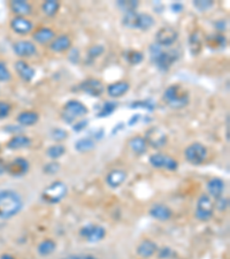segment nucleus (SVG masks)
<instances>
[{
    "label": "nucleus",
    "mask_w": 230,
    "mask_h": 259,
    "mask_svg": "<svg viewBox=\"0 0 230 259\" xmlns=\"http://www.w3.org/2000/svg\"><path fill=\"white\" fill-rule=\"evenodd\" d=\"M141 116H139V114H136V116H134V117H132L131 118V119H130V121H129V126H132V124H136V123H137L138 122V119H141Z\"/></svg>",
    "instance_id": "obj_54"
},
{
    "label": "nucleus",
    "mask_w": 230,
    "mask_h": 259,
    "mask_svg": "<svg viewBox=\"0 0 230 259\" xmlns=\"http://www.w3.org/2000/svg\"><path fill=\"white\" fill-rule=\"evenodd\" d=\"M0 259H15V258L13 257V256H11V255L6 254V255H2L1 257H0Z\"/></svg>",
    "instance_id": "obj_55"
},
{
    "label": "nucleus",
    "mask_w": 230,
    "mask_h": 259,
    "mask_svg": "<svg viewBox=\"0 0 230 259\" xmlns=\"http://www.w3.org/2000/svg\"><path fill=\"white\" fill-rule=\"evenodd\" d=\"M179 38V32L174 28L164 27L159 29L155 34V44H158L161 47H171Z\"/></svg>",
    "instance_id": "obj_12"
},
{
    "label": "nucleus",
    "mask_w": 230,
    "mask_h": 259,
    "mask_svg": "<svg viewBox=\"0 0 230 259\" xmlns=\"http://www.w3.org/2000/svg\"><path fill=\"white\" fill-rule=\"evenodd\" d=\"M104 51H105V48H104L103 45H93L89 48V51H87V59H90V60H95L96 58L100 57L104 53Z\"/></svg>",
    "instance_id": "obj_41"
},
{
    "label": "nucleus",
    "mask_w": 230,
    "mask_h": 259,
    "mask_svg": "<svg viewBox=\"0 0 230 259\" xmlns=\"http://www.w3.org/2000/svg\"><path fill=\"white\" fill-rule=\"evenodd\" d=\"M6 165H7V163L4 159L0 158V175L6 173Z\"/></svg>",
    "instance_id": "obj_53"
},
{
    "label": "nucleus",
    "mask_w": 230,
    "mask_h": 259,
    "mask_svg": "<svg viewBox=\"0 0 230 259\" xmlns=\"http://www.w3.org/2000/svg\"><path fill=\"white\" fill-rule=\"evenodd\" d=\"M68 192L67 186L63 181H54L46 187L42 192V201L46 204H58L66 197Z\"/></svg>",
    "instance_id": "obj_5"
},
{
    "label": "nucleus",
    "mask_w": 230,
    "mask_h": 259,
    "mask_svg": "<svg viewBox=\"0 0 230 259\" xmlns=\"http://www.w3.org/2000/svg\"><path fill=\"white\" fill-rule=\"evenodd\" d=\"M214 214V203L207 193H203L197 201L194 215L200 221H209Z\"/></svg>",
    "instance_id": "obj_6"
},
{
    "label": "nucleus",
    "mask_w": 230,
    "mask_h": 259,
    "mask_svg": "<svg viewBox=\"0 0 230 259\" xmlns=\"http://www.w3.org/2000/svg\"><path fill=\"white\" fill-rule=\"evenodd\" d=\"M148 163L151 164L152 167L158 169H167L170 170V172H174V170L179 168V163H177L176 159L161 152L153 153L148 159Z\"/></svg>",
    "instance_id": "obj_8"
},
{
    "label": "nucleus",
    "mask_w": 230,
    "mask_h": 259,
    "mask_svg": "<svg viewBox=\"0 0 230 259\" xmlns=\"http://www.w3.org/2000/svg\"><path fill=\"white\" fill-rule=\"evenodd\" d=\"M155 24V20L152 15L147 13H138L137 21H136V29L146 31Z\"/></svg>",
    "instance_id": "obj_28"
},
{
    "label": "nucleus",
    "mask_w": 230,
    "mask_h": 259,
    "mask_svg": "<svg viewBox=\"0 0 230 259\" xmlns=\"http://www.w3.org/2000/svg\"><path fill=\"white\" fill-rule=\"evenodd\" d=\"M56 37V32L53 29L48 27H43L37 29L36 31L32 34V39L38 44H46V43H51Z\"/></svg>",
    "instance_id": "obj_22"
},
{
    "label": "nucleus",
    "mask_w": 230,
    "mask_h": 259,
    "mask_svg": "<svg viewBox=\"0 0 230 259\" xmlns=\"http://www.w3.org/2000/svg\"><path fill=\"white\" fill-rule=\"evenodd\" d=\"M225 189L226 183L220 178H213L207 182V191H209V197H213L215 199L222 197Z\"/></svg>",
    "instance_id": "obj_18"
},
{
    "label": "nucleus",
    "mask_w": 230,
    "mask_h": 259,
    "mask_svg": "<svg viewBox=\"0 0 230 259\" xmlns=\"http://www.w3.org/2000/svg\"><path fill=\"white\" fill-rule=\"evenodd\" d=\"M60 164L56 162V160H53V162L48 163L46 164V165L44 166V173L45 174H56V173H58L60 170Z\"/></svg>",
    "instance_id": "obj_44"
},
{
    "label": "nucleus",
    "mask_w": 230,
    "mask_h": 259,
    "mask_svg": "<svg viewBox=\"0 0 230 259\" xmlns=\"http://www.w3.org/2000/svg\"><path fill=\"white\" fill-rule=\"evenodd\" d=\"M40 120V114L35 111H24L16 117V121L22 127H30L36 124Z\"/></svg>",
    "instance_id": "obj_25"
},
{
    "label": "nucleus",
    "mask_w": 230,
    "mask_h": 259,
    "mask_svg": "<svg viewBox=\"0 0 230 259\" xmlns=\"http://www.w3.org/2000/svg\"><path fill=\"white\" fill-rule=\"evenodd\" d=\"M150 215L154 219H157V220L167 221L169 220L171 215H173V211H171L167 205L157 203V204H154L150 209Z\"/></svg>",
    "instance_id": "obj_19"
},
{
    "label": "nucleus",
    "mask_w": 230,
    "mask_h": 259,
    "mask_svg": "<svg viewBox=\"0 0 230 259\" xmlns=\"http://www.w3.org/2000/svg\"><path fill=\"white\" fill-rule=\"evenodd\" d=\"M123 58H125L128 64H130L131 66H136V65H139L144 60V54L139 51L129 50L123 53Z\"/></svg>",
    "instance_id": "obj_33"
},
{
    "label": "nucleus",
    "mask_w": 230,
    "mask_h": 259,
    "mask_svg": "<svg viewBox=\"0 0 230 259\" xmlns=\"http://www.w3.org/2000/svg\"><path fill=\"white\" fill-rule=\"evenodd\" d=\"M184 157H186L187 162L191 164V165H202L207 158L206 146L198 142L190 144L189 146H187L186 151H184Z\"/></svg>",
    "instance_id": "obj_7"
},
{
    "label": "nucleus",
    "mask_w": 230,
    "mask_h": 259,
    "mask_svg": "<svg viewBox=\"0 0 230 259\" xmlns=\"http://www.w3.org/2000/svg\"><path fill=\"white\" fill-rule=\"evenodd\" d=\"M129 147L136 155L142 156L144 153H146L148 145L143 136H135L129 141Z\"/></svg>",
    "instance_id": "obj_27"
},
{
    "label": "nucleus",
    "mask_w": 230,
    "mask_h": 259,
    "mask_svg": "<svg viewBox=\"0 0 230 259\" xmlns=\"http://www.w3.org/2000/svg\"><path fill=\"white\" fill-rule=\"evenodd\" d=\"M15 71L22 80L25 82H30L34 80L36 71L34 68L30 67V65L27 64L24 60H18L15 62Z\"/></svg>",
    "instance_id": "obj_20"
},
{
    "label": "nucleus",
    "mask_w": 230,
    "mask_h": 259,
    "mask_svg": "<svg viewBox=\"0 0 230 259\" xmlns=\"http://www.w3.org/2000/svg\"><path fill=\"white\" fill-rule=\"evenodd\" d=\"M164 101L171 109H183L190 103V94L183 85L173 84L164 93Z\"/></svg>",
    "instance_id": "obj_2"
},
{
    "label": "nucleus",
    "mask_w": 230,
    "mask_h": 259,
    "mask_svg": "<svg viewBox=\"0 0 230 259\" xmlns=\"http://www.w3.org/2000/svg\"><path fill=\"white\" fill-rule=\"evenodd\" d=\"M64 152H66V147L63 145H61V144H56V145H52L47 149L46 153L47 156L50 157L52 160H57L61 158L64 155Z\"/></svg>",
    "instance_id": "obj_36"
},
{
    "label": "nucleus",
    "mask_w": 230,
    "mask_h": 259,
    "mask_svg": "<svg viewBox=\"0 0 230 259\" xmlns=\"http://www.w3.org/2000/svg\"><path fill=\"white\" fill-rule=\"evenodd\" d=\"M192 4L198 11L206 12L214 6V1L212 0H193Z\"/></svg>",
    "instance_id": "obj_40"
},
{
    "label": "nucleus",
    "mask_w": 230,
    "mask_h": 259,
    "mask_svg": "<svg viewBox=\"0 0 230 259\" xmlns=\"http://www.w3.org/2000/svg\"><path fill=\"white\" fill-rule=\"evenodd\" d=\"M89 113V109L84 105L82 101L72 99L68 100L61 111V119L66 123H73L75 120L84 118Z\"/></svg>",
    "instance_id": "obj_4"
},
{
    "label": "nucleus",
    "mask_w": 230,
    "mask_h": 259,
    "mask_svg": "<svg viewBox=\"0 0 230 259\" xmlns=\"http://www.w3.org/2000/svg\"><path fill=\"white\" fill-rule=\"evenodd\" d=\"M130 109H144L148 112H153L155 109V103L152 100H137L130 104Z\"/></svg>",
    "instance_id": "obj_38"
},
{
    "label": "nucleus",
    "mask_w": 230,
    "mask_h": 259,
    "mask_svg": "<svg viewBox=\"0 0 230 259\" xmlns=\"http://www.w3.org/2000/svg\"><path fill=\"white\" fill-rule=\"evenodd\" d=\"M129 89H130V84L125 81H118L115 83L109 84L107 87V94L112 98H120L122 96H125V94L128 93Z\"/></svg>",
    "instance_id": "obj_21"
},
{
    "label": "nucleus",
    "mask_w": 230,
    "mask_h": 259,
    "mask_svg": "<svg viewBox=\"0 0 230 259\" xmlns=\"http://www.w3.org/2000/svg\"><path fill=\"white\" fill-rule=\"evenodd\" d=\"M144 139L146 141L147 145L155 150L161 149L167 144V135L158 127H152L147 129Z\"/></svg>",
    "instance_id": "obj_10"
},
{
    "label": "nucleus",
    "mask_w": 230,
    "mask_h": 259,
    "mask_svg": "<svg viewBox=\"0 0 230 259\" xmlns=\"http://www.w3.org/2000/svg\"><path fill=\"white\" fill-rule=\"evenodd\" d=\"M87 124H89V121L85 120V119H83V120H81V121H77L76 123L73 124V130H74V132H76V133L82 132V130H84L87 127Z\"/></svg>",
    "instance_id": "obj_47"
},
{
    "label": "nucleus",
    "mask_w": 230,
    "mask_h": 259,
    "mask_svg": "<svg viewBox=\"0 0 230 259\" xmlns=\"http://www.w3.org/2000/svg\"><path fill=\"white\" fill-rule=\"evenodd\" d=\"M77 89L91 97H100L105 93V85L103 84L102 81L97 80V78H87L77 87Z\"/></svg>",
    "instance_id": "obj_13"
},
{
    "label": "nucleus",
    "mask_w": 230,
    "mask_h": 259,
    "mask_svg": "<svg viewBox=\"0 0 230 259\" xmlns=\"http://www.w3.org/2000/svg\"><path fill=\"white\" fill-rule=\"evenodd\" d=\"M127 180V173L123 169H113L106 175V183L109 188L116 189L121 187Z\"/></svg>",
    "instance_id": "obj_17"
},
{
    "label": "nucleus",
    "mask_w": 230,
    "mask_h": 259,
    "mask_svg": "<svg viewBox=\"0 0 230 259\" xmlns=\"http://www.w3.org/2000/svg\"><path fill=\"white\" fill-rule=\"evenodd\" d=\"M67 136L68 133L64 129H63V128H54L51 132V137L56 141V142H61V141L66 140Z\"/></svg>",
    "instance_id": "obj_42"
},
{
    "label": "nucleus",
    "mask_w": 230,
    "mask_h": 259,
    "mask_svg": "<svg viewBox=\"0 0 230 259\" xmlns=\"http://www.w3.org/2000/svg\"><path fill=\"white\" fill-rule=\"evenodd\" d=\"M57 249V243L51 238H46V240L42 241L40 244H38L37 251L40 256H43V257H46V256L53 254Z\"/></svg>",
    "instance_id": "obj_31"
},
{
    "label": "nucleus",
    "mask_w": 230,
    "mask_h": 259,
    "mask_svg": "<svg viewBox=\"0 0 230 259\" xmlns=\"http://www.w3.org/2000/svg\"><path fill=\"white\" fill-rule=\"evenodd\" d=\"M118 106H119L118 101H114V100L105 101V103L103 104L102 109H100L98 114H97V117H98V118H106V117L112 116V114L115 112V110L118 109Z\"/></svg>",
    "instance_id": "obj_35"
},
{
    "label": "nucleus",
    "mask_w": 230,
    "mask_h": 259,
    "mask_svg": "<svg viewBox=\"0 0 230 259\" xmlns=\"http://www.w3.org/2000/svg\"><path fill=\"white\" fill-rule=\"evenodd\" d=\"M151 61L157 66L159 70L163 71H167L173 66L175 61L179 59V53L175 50L165 51L163 47H159L158 44H153L150 47Z\"/></svg>",
    "instance_id": "obj_3"
},
{
    "label": "nucleus",
    "mask_w": 230,
    "mask_h": 259,
    "mask_svg": "<svg viewBox=\"0 0 230 259\" xmlns=\"http://www.w3.org/2000/svg\"><path fill=\"white\" fill-rule=\"evenodd\" d=\"M12 74L9 71L8 67L6 66L5 62L0 61V82H8L11 81Z\"/></svg>",
    "instance_id": "obj_43"
},
{
    "label": "nucleus",
    "mask_w": 230,
    "mask_h": 259,
    "mask_svg": "<svg viewBox=\"0 0 230 259\" xmlns=\"http://www.w3.org/2000/svg\"><path fill=\"white\" fill-rule=\"evenodd\" d=\"M206 43L209 47L216 50V48H223L227 45V38L221 34H213L206 37Z\"/></svg>",
    "instance_id": "obj_30"
},
{
    "label": "nucleus",
    "mask_w": 230,
    "mask_h": 259,
    "mask_svg": "<svg viewBox=\"0 0 230 259\" xmlns=\"http://www.w3.org/2000/svg\"><path fill=\"white\" fill-rule=\"evenodd\" d=\"M4 129L7 133L15 134V135H21V133L23 132V128H22V126H13V124H8V126H6L4 128Z\"/></svg>",
    "instance_id": "obj_48"
},
{
    "label": "nucleus",
    "mask_w": 230,
    "mask_h": 259,
    "mask_svg": "<svg viewBox=\"0 0 230 259\" xmlns=\"http://www.w3.org/2000/svg\"><path fill=\"white\" fill-rule=\"evenodd\" d=\"M13 51L20 58H31L37 54V47L30 41H19L13 44Z\"/></svg>",
    "instance_id": "obj_14"
},
{
    "label": "nucleus",
    "mask_w": 230,
    "mask_h": 259,
    "mask_svg": "<svg viewBox=\"0 0 230 259\" xmlns=\"http://www.w3.org/2000/svg\"><path fill=\"white\" fill-rule=\"evenodd\" d=\"M12 12L16 14V16H23L25 18L27 15H30L32 13V6L28 1L24 0H13L9 4Z\"/></svg>",
    "instance_id": "obj_24"
},
{
    "label": "nucleus",
    "mask_w": 230,
    "mask_h": 259,
    "mask_svg": "<svg viewBox=\"0 0 230 259\" xmlns=\"http://www.w3.org/2000/svg\"><path fill=\"white\" fill-rule=\"evenodd\" d=\"M80 235L83 238H85L90 243H96V242L102 241L106 236V229L100 225H86L81 228Z\"/></svg>",
    "instance_id": "obj_11"
},
{
    "label": "nucleus",
    "mask_w": 230,
    "mask_h": 259,
    "mask_svg": "<svg viewBox=\"0 0 230 259\" xmlns=\"http://www.w3.org/2000/svg\"><path fill=\"white\" fill-rule=\"evenodd\" d=\"M116 5H118L119 8H121L123 12L125 13H130V12H136V9L138 7V1H132V0H128V1H123V0H119L118 2H116Z\"/></svg>",
    "instance_id": "obj_39"
},
{
    "label": "nucleus",
    "mask_w": 230,
    "mask_h": 259,
    "mask_svg": "<svg viewBox=\"0 0 230 259\" xmlns=\"http://www.w3.org/2000/svg\"><path fill=\"white\" fill-rule=\"evenodd\" d=\"M23 206L24 202L20 193L11 189L0 190V219L7 220L15 217Z\"/></svg>",
    "instance_id": "obj_1"
},
{
    "label": "nucleus",
    "mask_w": 230,
    "mask_h": 259,
    "mask_svg": "<svg viewBox=\"0 0 230 259\" xmlns=\"http://www.w3.org/2000/svg\"><path fill=\"white\" fill-rule=\"evenodd\" d=\"M171 9H173L174 13H181L183 9V5L180 4V2H175V4L171 5Z\"/></svg>",
    "instance_id": "obj_52"
},
{
    "label": "nucleus",
    "mask_w": 230,
    "mask_h": 259,
    "mask_svg": "<svg viewBox=\"0 0 230 259\" xmlns=\"http://www.w3.org/2000/svg\"><path fill=\"white\" fill-rule=\"evenodd\" d=\"M158 251V245L155 244V242L151 240H144L143 242H141L137 247V255L141 258L147 259L152 257V256L157 254Z\"/></svg>",
    "instance_id": "obj_23"
},
{
    "label": "nucleus",
    "mask_w": 230,
    "mask_h": 259,
    "mask_svg": "<svg viewBox=\"0 0 230 259\" xmlns=\"http://www.w3.org/2000/svg\"><path fill=\"white\" fill-rule=\"evenodd\" d=\"M157 252H159L158 256H159V259H170L173 256H175V252L173 249L168 248V247H165L163 249H160V250H158Z\"/></svg>",
    "instance_id": "obj_46"
},
{
    "label": "nucleus",
    "mask_w": 230,
    "mask_h": 259,
    "mask_svg": "<svg viewBox=\"0 0 230 259\" xmlns=\"http://www.w3.org/2000/svg\"><path fill=\"white\" fill-rule=\"evenodd\" d=\"M11 28L12 30L16 32L18 35L25 36L32 31L34 24H32V22L27 18H23V16H15L11 21Z\"/></svg>",
    "instance_id": "obj_15"
},
{
    "label": "nucleus",
    "mask_w": 230,
    "mask_h": 259,
    "mask_svg": "<svg viewBox=\"0 0 230 259\" xmlns=\"http://www.w3.org/2000/svg\"><path fill=\"white\" fill-rule=\"evenodd\" d=\"M30 169V164L23 157H16L6 165V173L13 178H22Z\"/></svg>",
    "instance_id": "obj_9"
},
{
    "label": "nucleus",
    "mask_w": 230,
    "mask_h": 259,
    "mask_svg": "<svg viewBox=\"0 0 230 259\" xmlns=\"http://www.w3.org/2000/svg\"><path fill=\"white\" fill-rule=\"evenodd\" d=\"M214 27L216 30L222 32V31L227 30V28H228V24H227L226 20H219V21H216L214 24Z\"/></svg>",
    "instance_id": "obj_50"
},
{
    "label": "nucleus",
    "mask_w": 230,
    "mask_h": 259,
    "mask_svg": "<svg viewBox=\"0 0 230 259\" xmlns=\"http://www.w3.org/2000/svg\"><path fill=\"white\" fill-rule=\"evenodd\" d=\"M68 59H69V60L72 61L73 64H76V62L80 60V51H77V50H75V48H73L72 52H70L69 55H68Z\"/></svg>",
    "instance_id": "obj_51"
},
{
    "label": "nucleus",
    "mask_w": 230,
    "mask_h": 259,
    "mask_svg": "<svg viewBox=\"0 0 230 259\" xmlns=\"http://www.w3.org/2000/svg\"><path fill=\"white\" fill-rule=\"evenodd\" d=\"M95 146L96 142L91 137H84V139H81L75 143V149L79 152H89V151L95 149Z\"/></svg>",
    "instance_id": "obj_32"
},
{
    "label": "nucleus",
    "mask_w": 230,
    "mask_h": 259,
    "mask_svg": "<svg viewBox=\"0 0 230 259\" xmlns=\"http://www.w3.org/2000/svg\"><path fill=\"white\" fill-rule=\"evenodd\" d=\"M72 48V39L68 35H60L54 37L53 41L50 43V50L56 53H63Z\"/></svg>",
    "instance_id": "obj_16"
},
{
    "label": "nucleus",
    "mask_w": 230,
    "mask_h": 259,
    "mask_svg": "<svg viewBox=\"0 0 230 259\" xmlns=\"http://www.w3.org/2000/svg\"><path fill=\"white\" fill-rule=\"evenodd\" d=\"M137 12L125 13L123 16L122 24L128 29H136V21H137Z\"/></svg>",
    "instance_id": "obj_37"
},
{
    "label": "nucleus",
    "mask_w": 230,
    "mask_h": 259,
    "mask_svg": "<svg viewBox=\"0 0 230 259\" xmlns=\"http://www.w3.org/2000/svg\"><path fill=\"white\" fill-rule=\"evenodd\" d=\"M12 105L8 101L0 100V119H5L11 114Z\"/></svg>",
    "instance_id": "obj_45"
},
{
    "label": "nucleus",
    "mask_w": 230,
    "mask_h": 259,
    "mask_svg": "<svg viewBox=\"0 0 230 259\" xmlns=\"http://www.w3.org/2000/svg\"><path fill=\"white\" fill-rule=\"evenodd\" d=\"M189 47L192 55H198L203 48V38L200 31H193L189 37Z\"/></svg>",
    "instance_id": "obj_29"
},
{
    "label": "nucleus",
    "mask_w": 230,
    "mask_h": 259,
    "mask_svg": "<svg viewBox=\"0 0 230 259\" xmlns=\"http://www.w3.org/2000/svg\"><path fill=\"white\" fill-rule=\"evenodd\" d=\"M31 145V140L25 135H14L7 142V149L9 150H22L27 149Z\"/></svg>",
    "instance_id": "obj_26"
},
{
    "label": "nucleus",
    "mask_w": 230,
    "mask_h": 259,
    "mask_svg": "<svg viewBox=\"0 0 230 259\" xmlns=\"http://www.w3.org/2000/svg\"><path fill=\"white\" fill-rule=\"evenodd\" d=\"M229 204V199L225 197H220L216 199V209H219L220 211H225L228 208Z\"/></svg>",
    "instance_id": "obj_49"
},
{
    "label": "nucleus",
    "mask_w": 230,
    "mask_h": 259,
    "mask_svg": "<svg viewBox=\"0 0 230 259\" xmlns=\"http://www.w3.org/2000/svg\"><path fill=\"white\" fill-rule=\"evenodd\" d=\"M60 8V2L57 0H46L43 5H42V11L46 16H54L59 12Z\"/></svg>",
    "instance_id": "obj_34"
}]
</instances>
